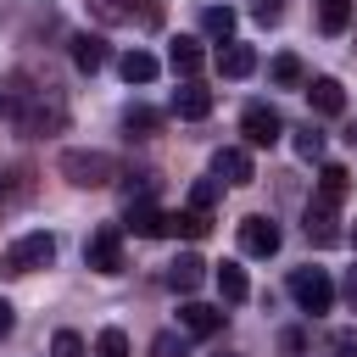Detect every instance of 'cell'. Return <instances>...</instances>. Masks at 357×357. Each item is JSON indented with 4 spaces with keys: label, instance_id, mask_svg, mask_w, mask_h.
I'll use <instances>...</instances> for the list:
<instances>
[{
    "label": "cell",
    "instance_id": "1",
    "mask_svg": "<svg viewBox=\"0 0 357 357\" xmlns=\"http://www.w3.org/2000/svg\"><path fill=\"white\" fill-rule=\"evenodd\" d=\"M22 134H61L67 128V95L56 84H33V95L22 100V112L11 117Z\"/></svg>",
    "mask_w": 357,
    "mask_h": 357
},
{
    "label": "cell",
    "instance_id": "2",
    "mask_svg": "<svg viewBox=\"0 0 357 357\" xmlns=\"http://www.w3.org/2000/svg\"><path fill=\"white\" fill-rule=\"evenodd\" d=\"M56 173H61L73 190H106V184L117 178V162H112L106 151H84V145H67V151L56 156Z\"/></svg>",
    "mask_w": 357,
    "mask_h": 357
},
{
    "label": "cell",
    "instance_id": "3",
    "mask_svg": "<svg viewBox=\"0 0 357 357\" xmlns=\"http://www.w3.org/2000/svg\"><path fill=\"white\" fill-rule=\"evenodd\" d=\"M290 301H296L307 318H318V312L335 307V279H329L324 268H296V273H290Z\"/></svg>",
    "mask_w": 357,
    "mask_h": 357
},
{
    "label": "cell",
    "instance_id": "4",
    "mask_svg": "<svg viewBox=\"0 0 357 357\" xmlns=\"http://www.w3.org/2000/svg\"><path fill=\"white\" fill-rule=\"evenodd\" d=\"M50 257H56V240H50L45 229H33V234L11 240V251H6V273H33V268H50Z\"/></svg>",
    "mask_w": 357,
    "mask_h": 357
},
{
    "label": "cell",
    "instance_id": "5",
    "mask_svg": "<svg viewBox=\"0 0 357 357\" xmlns=\"http://www.w3.org/2000/svg\"><path fill=\"white\" fill-rule=\"evenodd\" d=\"M84 262L95 273H123V229L117 223H100L89 234V245H84Z\"/></svg>",
    "mask_w": 357,
    "mask_h": 357
},
{
    "label": "cell",
    "instance_id": "6",
    "mask_svg": "<svg viewBox=\"0 0 357 357\" xmlns=\"http://www.w3.org/2000/svg\"><path fill=\"white\" fill-rule=\"evenodd\" d=\"M240 134H245V145H273V139L284 134V123H279V112H273V106H262V100H257V106H245V112H240Z\"/></svg>",
    "mask_w": 357,
    "mask_h": 357
},
{
    "label": "cell",
    "instance_id": "7",
    "mask_svg": "<svg viewBox=\"0 0 357 357\" xmlns=\"http://www.w3.org/2000/svg\"><path fill=\"white\" fill-rule=\"evenodd\" d=\"M240 251L245 257H273L279 251V223L262 218V212L257 218H240Z\"/></svg>",
    "mask_w": 357,
    "mask_h": 357
},
{
    "label": "cell",
    "instance_id": "8",
    "mask_svg": "<svg viewBox=\"0 0 357 357\" xmlns=\"http://www.w3.org/2000/svg\"><path fill=\"white\" fill-rule=\"evenodd\" d=\"M301 229H307V240L312 245H335L340 240V223H335V201H307V218H301Z\"/></svg>",
    "mask_w": 357,
    "mask_h": 357
},
{
    "label": "cell",
    "instance_id": "9",
    "mask_svg": "<svg viewBox=\"0 0 357 357\" xmlns=\"http://www.w3.org/2000/svg\"><path fill=\"white\" fill-rule=\"evenodd\" d=\"M223 318H229V312H223V307H206V301H184V307H178V329H184V335H195V340L218 335V329H223Z\"/></svg>",
    "mask_w": 357,
    "mask_h": 357
},
{
    "label": "cell",
    "instance_id": "10",
    "mask_svg": "<svg viewBox=\"0 0 357 357\" xmlns=\"http://www.w3.org/2000/svg\"><path fill=\"white\" fill-rule=\"evenodd\" d=\"M212 173H218L223 184H251V178H257V167H251V151H245V145H223V151L212 156Z\"/></svg>",
    "mask_w": 357,
    "mask_h": 357
},
{
    "label": "cell",
    "instance_id": "11",
    "mask_svg": "<svg viewBox=\"0 0 357 357\" xmlns=\"http://www.w3.org/2000/svg\"><path fill=\"white\" fill-rule=\"evenodd\" d=\"M123 234H139V240H156V234H167V212H156V201H128V218H123Z\"/></svg>",
    "mask_w": 357,
    "mask_h": 357
},
{
    "label": "cell",
    "instance_id": "12",
    "mask_svg": "<svg viewBox=\"0 0 357 357\" xmlns=\"http://www.w3.org/2000/svg\"><path fill=\"white\" fill-rule=\"evenodd\" d=\"M173 112L190 117V123H201V117L212 112V89L195 84V78H178V89H173Z\"/></svg>",
    "mask_w": 357,
    "mask_h": 357
},
{
    "label": "cell",
    "instance_id": "13",
    "mask_svg": "<svg viewBox=\"0 0 357 357\" xmlns=\"http://www.w3.org/2000/svg\"><path fill=\"white\" fill-rule=\"evenodd\" d=\"M218 73H223V78H251V73H257V50L240 45V39H229V45L218 50Z\"/></svg>",
    "mask_w": 357,
    "mask_h": 357
},
{
    "label": "cell",
    "instance_id": "14",
    "mask_svg": "<svg viewBox=\"0 0 357 357\" xmlns=\"http://www.w3.org/2000/svg\"><path fill=\"white\" fill-rule=\"evenodd\" d=\"M201 279H206V262H201L195 251H184V257L167 268V284H173L178 296H195V290H201Z\"/></svg>",
    "mask_w": 357,
    "mask_h": 357
},
{
    "label": "cell",
    "instance_id": "15",
    "mask_svg": "<svg viewBox=\"0 0 357 357\" xmlns=\"http://www.w3.org/2000/svg\"><path fill=\"white\" fill-rule=\"evenodd\" d=\"M167 67H173L178 78H195V73L206 67V50H201V39H173V50H167Z\"/></svg>",
    "mask_w": 357,
    "mask_h": 357
},
{
    "label": "cell",
    "instance_id": "16",
    "mask_svg": "<svg viewBox=\"0 0 357 357\" xmlns=\"http://www.w3.org/2000/svg\"><path fill=\"white\" fill-rule=\"evenodd\" d=\"M307 95H312V112H324V117H340V112H346V89H340V78H312Z\"/></svg>",
    "mask_w": 357,
    "mask_h": 357
},
{
    "label": "cell",
    "instance_id": "17",
    "mask_svg": "<svg viewBox=\"0 0 357 357\" xmlns=\"http://www.w3.org/2000/svg\"><path fill=\"white\" fill-rule=\"evenodd\" d=\"M73 67L78 73H100L106 67V39L100 33H78L73 39Z\"/></svg>",
    "mask_w": 357,
    "mask_h": 357
},
{
    "label": "cell",
    "instance_id": "18",
    "mask_svg": "<svg viewBox=\"0 0 357 357\" xmlns=\"http://www.w3.org/2000/svg\"><path fill=\"white\" fill-rule=\"evenodd\" d=\"M28 95H33V78H28V73H6V78H0V117H17Z\"/></svg>",
    "mask_w": 357,
    "mask_h": 357
},
{
    "label": "cell",
    "instance_id": "19",
    "mask_svg": "<svg viewBox=\"0 0 357 357\" xmlns=\"http://www.w3.org/2000/svg\"><path fill=\"white\" fill-rule=\"evenodd\" d=\"M117 73H123V78H128V84H151V78H156V73H162V61H156V56H151V50H128V56H123V61H117Z\"/></svg>",
    "mask_w": 357,
    "mask_h": 357
},
{
    "label": "cell",
    "instance_id": "20",
    "mask_svg": "<svg viewBox=\"0 0 357 357\" xmlns=\"http://www.w3.org/2000/svg\"><path fill=\"white\" fill-rule=\"evenodd\" d=\"M268 78H273L279 89H296V84H307V67H301V56H290V50H279V56L268 61Z\"/></svg>",
    "mask_w": 357,
    "mask_h": 357
},
{
    "label": "cell",
    "instance_id": "21",
    "mask_svg": "<svg viewBox=\"0 0 357 357\" xmlns=\"http://www.w3.org/2000/svg\"><path fill=\"white\" fill-rule=\"evenodd\" d=\"M167 234L206 240V234H212V218H206V212H195V206H190V212H167Z\"/></svg>",
    "mask_w": 357,
    "mask_h": 357
},
{
    "label": "cell",
    "instance_id": "22",
    "mask_svg": "<svg viewBox=\"0 0 357 357\" xmlns=\"http://www.w3.org/2000/svg\"><path fill=\"white\" fill-rule=\"evenodd\" d=\"M346 190H351V173H346L340 162H324V167H318V195H324V201H346Z\"/></svg>",
    "mask_w": 357,
    "mask_h": 357
},
{
    "label": "cell",
    "instance_id": "23",
    "mask_svg": "<svg viewBox=\"0 0 357 357\" xmlns=\"http://www.w3.org/2000/svg\"><path fill=\"white\" fill-rule=\"evenodd\" d=\"M218 296H223V301H245V296H251L240 262H223V268H218Z\"/></svg>",
    "mask_w": 357,
    "mask_h": 357
},
{
    "label": "cell",
    "instance_id": "24",
    "mask_svg": "<svg viewBox=\"0 0 357 357\" xmlns=\"http://www.w3.org/2000/svg\"><path fill=\"white\" fill-rule=\"evenodd\" d=\"M201 33H212V39L229 45V39H234V11H229V6H206V11H201Z\"/></svg>",
    "mask_w": 357,
    "mask_h": 357
},
{
    "label": "cell",
    "instance_id": "25",
    "mask_svg": "<svg viewBox=\"0 0 357 357\" xmlns=\"http://www.w3.org/2000/svg\"><path fill=\"white\" fill-rule=\"evenodd\" d=\"M33 195V173L28 167H6L0 173V201H28Z\"/></svg>",
    "mask_w": 357,
    "mask_h": 357
},
{
    "label": "cell",
    "instance_id": "26",
    "mask_svg": "<svg viewBox=\"0 0 357 357\" xmlns=\"http://www.w3.org/2000/svg\"><path fill=\"white\" fill-rule=\"evenodd\" d=\"M351 22V0H318V28L324 33H346Z\"/></svg>",
    "mask_w": 357,
    "mask_h": 357
},
{
    "label": "cell",
    "instance_id": "27",
    "mask_svg": "<svg viewBox=\"0 0 357 357\" xmlns=\"http://www.w3.org/2000/svg\"><path fill=\"white\" fill-rule=\"evenodd\" d=\"M123 128H128V134H156V128H162V112H156V106H128V112H123Z\"/></svg>",
    "mask_w": 357,
    "mask_h": 357
},
{
    "label": "cell",
    "instance_id": "28",
    "mask_svg": "<svg viewBox=\"0 0 357 357\" xmlns=\"http://www.w3.org/2000/svg\"><path fill=\"white\" fill-rule=\"evenodd\" d=\"M151 357H190V335H178V329H162V335L151 340Z\"/></svg>",
    "mask_w": 357,
    "mask_h": 357
},
{
    "label": "cell",
    "instance_id": "29",
    "mask_svg": "<svg viewBox=\"0 0 357 357\" xmlns=\"http://www.w3.org/2000/svg\"><path fill=\"white\" fill-rule=\"evenodd\" d=\"M218 190H223V178H195V184H190V206H195V212H212V206H218Z\"/></svg>",
    "mask_w": 357,
    "mask_h": 357
},
{
    "label": "cell",
    "instance_id": "30",
    "mask_svg": "<svg viewBox=\"0 0 357 357\" xmlns=\"http://www.w3.org/2000/svg\"><path fill=\"white\" fill-rule=\"evenodd\" d=\"M95 357H128V335L123 329H100L95 335Z\"/></svg>",
    "mask_w": 357,
    "mask_h": 357
},
{
    "label": "cell",
    "instance_id": "31",
    "mask_svg": "<svg viewBox=\"0 0 357 357\" xmlns=\"http://www.w3.org/2000/svg\"><path fill=\"white\" fill-rule=\"evenodd\" d=\"M100 22H134V0H89Z\"/></svg>",
    "mask_w": 357,
    "mask_h": 357
},
{
    "label": "cell",
    "instance_id": "32",
    "mask_svg": "<svg viewBox=\"0 0 357 357\" xmlns=\"http://www.w3.org/2000/svg\"><path fill=\"white\" fill-rule=\"evenodd\" d=\"M296 156H301V162H318V156H324V134H318V128H301V134H296Z\"/></svg>",
    "mask_w": 357,
    "mask_h": 357
},
{
    "label": "cell",
    "instance_id": "33",
    "mask_svg": "<svg viewBox=\"0 0 357 357\" xmlns=\"http://www.w3.org/2000/svg\"><path fill=\"white\" fill-rule=\"evenodd\" d=\"M123 190H128V201H151L156 195V173H128Z\"/></svg>",
    "mask_w": 357,
    "mask_h": 357
},
{
    "label": "cell",
    "instance_id": "34",
    "mask_svg": "<svg viewBox=\"0 0 357 357\" xmlns=\"http://www.w3.org/2000/svg\"><path fill=\"white\" fill-rule=\"evenodd\" d=\"M50 351H56V357H84V340H78L73 329H61V335L50 340Z\"/></svg>",
    "mask_w": 357,
    "mask_h": 357
},
{
    "label": "cell",
    "instance_id": "35",
    "mask_svg": "<svg viewBox=\"0 0 357 357\" xmlns=\"http://www.w3.org/2000/svg\"><path fill=\"white\" fill-rule=\"evenodd\" d=\"M251 17L257 22H279L284 17V0H251Z\"/></svg>",
    "mask_w": 357,
    "mask_h": 357
},
{
    "label": "cell",
    "instance_id": "36",
    "mask_svg": "<svg viewBox=\"0 0 357 357\" xmlns=\"http://www.w3.org/2000/svg\"><path fill=\"white\" fill-rule=\"evenodd\" d=\"M335 357H357V329H335Z\"/></svg>",
    "mask_w": 357,
    "mask_h": 357
},
{
    "label": "cell",
    "instance_id": "37",
    "mask_svg": "<svg viewBox=\"0 0 357 357\" xmlns=\"http://www.w3.org/2000/svg\"><path fill=\"white\" fill-rule=\"evenodd\" d=\"M11 324H17V312H11V301H6V296H0V340H6V335H11Z\"/></svg>",
    "mask_w": 357,
    "mask_h": 357
},
{
    "label": "cell",
    "instance_id": "38",
    "mask_svg": "<svg viewBox=\"0 0 357 357\" xmlns=\"http://www.w3.org/2000/svg\"><path fill=\"white\" fill-rule=\"evenodd\" d=\"M340 296H346V307H351V312H357V268H351V273H346V284H340Z\"/></svg>",
    "mask_w": 357,
    "mask_h": 357
},
{
    "label": "cell",
    "instance_id": "39",
    "mask_svg": "<svg viewBox=\"0 0 357 357\" xmlns=\"http://www.w3.org/2000/svg\"><path fill=\"white\" fill-rule=\"evenodd\" d=\"M351 240H357V229H351Z\"/></svg>",
    "mask_w": 357,
    "mask_h": 357
}]
</instances>
